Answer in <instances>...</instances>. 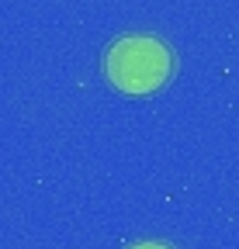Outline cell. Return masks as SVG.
<instances>
[{
  "instance_id": "6da1fadb",
  "label": "cell",
  "mask_w": 239,
  "mask_h": 249,
  "mask_svg": "<svg viewBox=\"0 0 239 249\" xmlns=\"http://www.w3.org/2000/svg\"><path fill=\"white\" fill-rule=\"evenodd\" d=\"M104 80L129 93V97H149V93L163 90L173 73H177V55L170 49V42H163L160 35H118L101 59Z\"/></svg>"
},
{
  "instance_id": "7a4b0ae2",
  "label": "cell",
  "mask_w": 239,
  "mask_h": 249,
  "mask_svg": "<svg viewBox=\"0 0 239 249\" xmlns=\"http://www.w3.org/2000/svg\"><path fill=\"white\" fill-rule=\"evenodd\" d=\"M125 249H177V246L166 242V239H142V242H132V246H125Z\"/></svg>"
}]
</instances>
